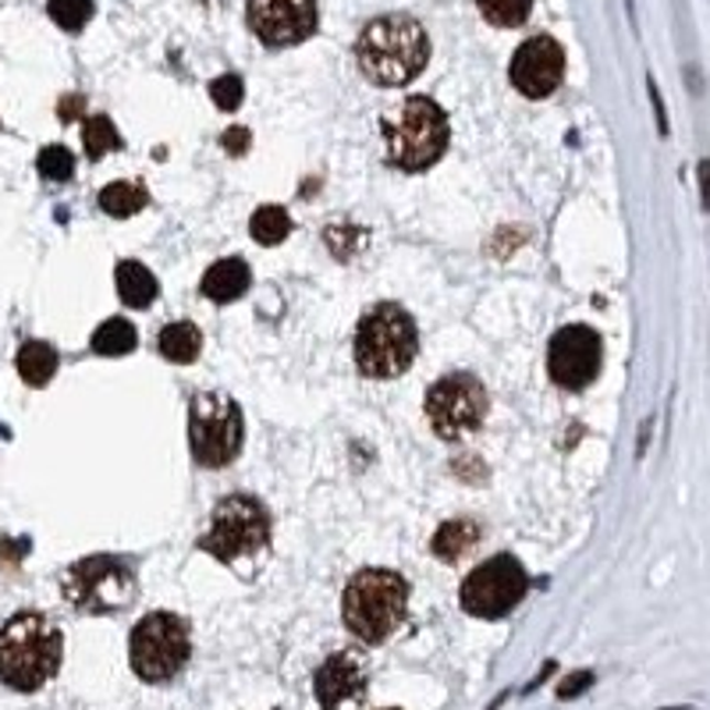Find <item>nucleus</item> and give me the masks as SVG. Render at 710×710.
<instances>
[{"instance_id": "8", "label": "nucleus", "mask_w": 710, "mask_h": 710, "mask_svg": "<svg viewBox=\"0 0 710 710\" xmlns=\"http://www.w3.org/2000/svg\"><path fill=\"white\" fill-rule=\"evenodd\" d=\"M61 593L75 611L86 614H110L135 601V576L132 568L114 555H89L75 561L65 579Z\"/></svg>"}, {"instance_id": "13", "label": "nucleus", "mask_w": 710, "mask_h": 710, "mask_svg": "<svg viewBox=\"0 0 710 710\" xmlns=\"http://www.w3.org/2000/svg\"><path fill=\"white\" fill-rule=\"evenodd\" d=\"M317 0H249V29L266 46H295L317 33Z\"/></svg>"}, {"instance_id": "1", "label": "nucleus", "mask_w": 710, "mask_h": 710, "mask_svg": "<svg viewBox=\"0 0 710 710\" xmlns=\"http://www.w3.org/2000/svg\"><path fill=\"white\" fill-rule=\"evenodd\" d=\"M65 657V636L40 611H19L0 625V682L33 692L46 686Z\"/></svg>"}, {"instance_id": "23", "label": "nucleus", "mask_w": 710, "mask_h": 710, "mask_svg": "<svg viewBox=\"0 0 710 710\" xmlns=\"http://www.w3.org/2000/svg\"><path fill=\"white\" fill-rule=\"evenodd\" d=\"M288 231H292V217H288V210H284V207H274V203H271V207H260L249 220V234L256 242H263V245L284 242V239H288Z\"/></svg>"}, {"instance_id": "18", "label": "nucleus", "mask_w": 710, "mask_h": 710, "mask_svg": "<svg viewBox=\"0 0 710 710\" xmlns=\"http://www.w3.org/2000/svg\"><path fill=\"white\" fill-rule=\"evenodd\" d=\"M14 362H19V376L29 387L51 384L57 373V352H54V345H46V341H25Z\"/></svg>"}, {"instance_id": "31", "label": "nucleus", "mask_w": 710, "mask_h": 710, "mask_svg": "<svg viewBox=\"0 0 710 710\" xmlns=\"http://www.w3.org/2000/svg\"><path fill=\"white\" fill-rule=\"evenodd\" d=\"M225 150L234 153V156H242L249 150V129H228L225 132Z\"/></svg>"}, {"instance_id": "2", "label": "nucleus", "mask_w": 710, "mask_h": 710, "mask_svg": "<svg viewBox=\"0 0 710 710\" xmlns=\"http://www.w3.org/2000/svg\"><path fill=\"white\" fill-rule=\"evenodd\" d=\"M356 57L370 83L405 86L430 61V40H426V29L408 14H384L362 29Z\"/></svg>"}, {"instance_id": "25", "label": "nucleus", "mask_w": 710, "mask_h": 710, "mask_svg": "<svg viewBox=\"0 0 710 710\" xmlns=\"http://www.w3.org/2000/svg\"><path fill=\"white\" fill-rule=\"evenodd\" d=\"M477 8L491 25L515 29V25H523L529 19L533 0H477Z\"/></svg>"}, {"instance_id": "15", "label": "nucleus", "mask_w": 710, "mask_h": 710, "mask_svg": "<svg viewBox=\"0 0 710 710\" xmlns=\"http://www.w3.org/2000/svg\"><path fill=\"white\" fill-rule=\"evenodd\" d=\"M313 692L324 710H338L341 703H352L367 692V665L349 654V651H338L330 654L324 665L317 668V678H313Z\"/></svg>"}, {"instance_id": "6", "label": "nucleus", "mask_w": 710, "mask_h": 710, "mask_svg": "<svg viewBox=\"0 0 710 710\" xmlns=\"http://www.w3.org/2000/svg\"><path fill=\"white\" fill-rule=\"evenodd\" d=\"M188 654H193V636H188V625L178 614L153 611L135 622L129 640V660L142 682H171V678L185 671Z\"/></svg>"}, {"instance_id": "10", "label": "nucleus", "mask_w": 710, "mask_h": 710, "mask_svg": "<svg viewBox=\"0 0 710 710\" xmlns=\"http://www.w3.org/2000/svg\"><path fill=\"white\" fill-rule=\"evenodd\" d=\"M487 387L472 373H448L426 391V419L445 440H462L487 419Z\"/></svg>"}, {"instance_id": "3", "label": "nucleus", "mask_w": 710, "mask_h": 710, "mask_svg": "<svg viewBox=\"0 0 710 710\" xmlns=\"http://www.w3.org/2000/svg\"><path fill=\"white\" fill-rule=\"evenodd\" d=\"M408 582L391 568H362L341 593V619L362 643H384L405 622Z\"/></svg>"}, {"instance_id": "9", "label": "nucleus", "mask_w": 710, "mask_h": 710, "mask_svg": "<svg viewBox=\"0 0 710 710\" xmlns=\"http://www.w3.org/2000/svg\"><path fill=\"white\" fill-rule=\"evenodd\" d=\"M266 540H271V515L263 504L249 494H231L217 501L210 526L199 536V547L217 561H234L256 555L266 547Z\"/></svg>"}, {"instance_id": "12", "label": "nucleus", "mask_w": 710, "mask_h": 710, "mask_svg": "<svg viewBox=\"0 0 710 710\" xmlns=\"http://www.w3.org/2000/svg\"><path fill=\"white\" fill-rule=\"evenodd\" d=\"M601 359H604L601 335H597L593 327L572 324V327H561L558 335L550 338L547 373L558 387L579 391L590 381H597V373H601Z\"/></svg>"}, {"instance_id": "30", "label": "nucleus", "mask_w": 710, "mask_h": 710, "mask_svg": "<svg viewBox=\"0 0 710 710\" xmlns=\"http://www.w3.org/2000/svg\"><path fill=\"white\" fill-rule=\"evenodd\" d=\"M646 92H651V103H654L657 132H660V135H668V114H665V100H660V92H657V83H654V78H646Z\"/></svg>"}, {"instance_id": "11", "label": "nucleus", "mask_w": 710, "mask_h": 710, "mask_svg": "<svg viewBox=\"0 0 710 710\" xmlns=\"http://www.w3.org/2000/svg\"><path fill=\"white\" fill-rule=\"evenodd\" d=\"M529 576L512 555H498L491 561L477 565L462 582V611L472 619H501L526 597Z\"/></svg>"}, {"instance_id": "16", "label": "nucleus", "mask_w": 710, "mask_h": 710, "mask_svg": "<svg viewBox=\"0 0 710 710\" xmlns=\"http://www.w3.org/2000/svg\"><path fill=\"white\" fill-rule=\"evenodd\" d=\"M249 288V266L239 256L217 260L207 274H203V295L214 298V303H234L239 295H245Z\"/></svg>"}, {"instance_id": "33", "label": "nucleus", "mask_w": 710, "mask_h": 710, "mask_svg": "<svg viewBox=\"0 0 710 710\" xmlns=\"http://www.w3.org/2000/svg\"><path fill=\"white\" fill-rule=\"evenodd\" d=\"M700 199H703V210L710 214V156L700 161Z\"/></svg>"}, {"instance_id": "29", "label": "nucleus", "mask_w": 710, "mask_h": 710, "mask_svg": "<svg viewBox=\"0 0 710 710\" xmlns=\"http://www.w3.org/2000/svg\"><path fill=\"white\" fill-rule=\"evenodd\" d=\"M593 686V671H579V675H568L565 682L558 686V697L561 700H572V697H579L582 689H590Z\"/></svg>"}, {"instance_id": "21", "label": "nucleus", "mask_w": 710, "mask_h": 710, "mask_svg": "<svg viewBox=\"0 0 710 710\" xmlns=\"http://www.w3.org/2000/svg\"><path fill=\"white\" fill-rule=\"evenodd\" d=\"M480 540V529L472 523H445L434 533V555L440 561H459L466 550H472V544Z\"/></svg>"}, {"instance_id": "7", "label": "nucleus", "mask_w": 710, "mask_h": 710, "mask_svg": "<svg viewBox=\"0 0 710 710\" xmlns=\"http://www.w3.org/2000/svg\"><path fill=\"white\" fill-rule=\"evenodd\" d=\"M188 445L199 466H228L242 451V408L225 391H203L188 408Z\"/></svg>"}, {"instance_id": "4", "label": "nucleus", "mask_w": 710, "mask_h": 710, "mask_svg": "<svg viewBox=\"0 0 710 710\" xmlns=\"http://www.w3.org/2000/svg\"><path fill=\"white\" fill-rule=\"evenodd\" d=\"M419 352L416 320L398 303H376L356 327V362L367 376H402Z\"/></svg>"}, {"instance_id": "27", "label": "nucleus", "mask_w": 710, "mask_h": 710, "mask_svg": "<svg viewBox=\"0 0 710 710\" xmlns=\"http://www.w3.org/2000/svg\"><path fill=\"white\" fill-rule=\"evenodd\" d=\"M36 167L46 182H68L75 175V156L68 146H43L36 156Z\"/></svg>"}, {"instance_id": "28", "label": "nucleus", "mask_w": 710, "mask_h": 710, "mask_svg": "<svg viewBox=\"0 0 710 710\" xmlns=\"http://www.w3.org/2000/svg\"><path fill=\"white\" fill-rule=\"evenodd\" d=\"M210 97L220 110H239L242 107V97H245V86L239 75H220L210 83Z\"/></svg>"}, {"instance_id": "20", "label": "nucleus", "mask_w": 710, "mask_h": 710, "mask_svg": "<svg viewBox=\"0 0 710 710\" xmlns=\"http://www.w3.org/2000/svg\"><path fill=\"white\" fill-rule=\"evenodd\" d=\"M150 203V193L139 182H110L100 193V210L110 217H132Z\"/></svg>"}, {"instance_id": "24", "label": "nucleus", "mask_w": 710, "mask_h": 710, "mask_svg": "<svg viewBox=\"0 0 710 710\" xmlns=\"http://www.w3.org/2000/svg\"><path fill=\"white\" fill-rule=\"evenodd\" d=\"M83 146H86L89 161H100L103 153L118 150V146H121V135H118V129H114V121H110L107 114L86 118V124H83Z\"/></svg>"}, {"instance_id": "22", "label": "nucleus", "mask_w": 710, "mask_h": 710, "mask_svg": "<svg viewBox=\"0 0 710 710\" xmlns=\"http://www.w3.org/2000/svg\"><path fill=\"white\" fill-rule=\"evenodd\" d=\"M135 327L129 320H103L97 330H92V352L97 356H129L135 349Z\"/></svg>"}, {"instance_id": "17", "label": "nucleus", "mask_w": 710, "mask_h": 710, "mask_svg": "<svg viewBox=\"0 0 710 710\" xmlns=\"http://www.w3.org/2000/svg\"><path fill=\"white\" fill-rule=\"evenodd\" d=\"M114 281H118L121 303L132 309H146L156 298V292H161V284L150 274V266H142L139 260H121L114 271Z\"/></svg>"}, {"instance_id": "26", "label": "nucleus", "mask_w": 710, "mask_h": 710, "mask_svg": "<svg viewBox=\"0 0 710 710\" xmlns=\"http://www.w3.org/2000/svg\"><path fill=\"white\" fill-rule=\"evenodd\" d=\"M46 11L65 33H78L92 19V0H46Z\"/></svg>"}, {"instance_id": "19", "label": "nucleus", "mask_w": 710, "mask_h": 710, "mask_svg": "<svg viewBox=\"0 0 710 710\" xmlns=\"http://www.w3.org/2000/svg\"><path fill=\"white\" fill-rule=\"evenodd\" d=\"M203 352V335L196 324L188 320H178V324H167L161 330V356L167 362H178V367H188V362H196Z\"/></svg>"}, {"instance_id": "32", "label": "nucleus", "mask_w": 710, "mask_h": 710, "mask_svg": "<svg viewBox=\"0 0 710 710\" xmlns=\"http://www.w3.org/2000/svg\"><path fill=\"white\" fill-rule=\"evenodd\" d=\"M83 97H78V92H72V97H65L61 100V107H57V114H61V121H75L78 114H83Z\"/></svg>"}, {"instance_id": "14", "label": "nucleus", "mask_w": 710, "mask_h": 710, "mask_svg": "<svg viewBox=\"0 0 710 710\" xmlns=\"http://www.w3.org/2000/svg\"><path fill=\"white\" fill-rule=\"evenodd\" d=\"M512 86L529 100H544L561 86L565 75V51L550 36H533L512 57Z\"/></svg>"}, {"instance_id": "5", "label": "nucleus", "mask_w": 710, "mask_h": 710, "mask_svg": "<svg viewBox=\"0 0 710 710\" xmlns=\"http://www.w3.org/2000/svg\"><path fill=\"white\" fill-rule=\"evenodd\" d=\"M384 139L394 167L426 171L448 150V114L430 97H408L398 114L384 121Z\"/></svg>"}, {"instance_id": "34", "label": "nucleus", "mask_w": 710, "mask_h": 710, "mask_svg": "<svg viewBox=\"0 0 710 710\" xmlns=\"http://www.w3.org/2000/svg\"><path fill=\"white\" fill-rule=\"evenodd\" d=\"M384 710H398V707H384Z\"/></svg>"}]
</instances>
